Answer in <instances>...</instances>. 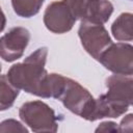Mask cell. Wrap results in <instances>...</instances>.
Instances as JSON below:
<instances>
[{"mask_svg":"<svg viewBox=\"0 0 133 133\" xmlns=\"http://www.w3.org/2000/svg\"><path fill=\"white\" fill-rule=\"evenodd\" d=\"M20 118L34 132H56L58 117L54 110L42 101L24 103L19 109Z\"/></svg>","mask_w":133,"mask_h":133,"instance_id":"4","label":"cell"},{"mask_svg":"<svg viewBox=\"0 0 133 133\" xmlns=\"http://www.w3.org/2000/svg\"><path fill=\"white\" fill-rule=\"evenodd\" d=\"M30 41V32L24 27H14L0 37V57L8 62L21 58Z\"/></svg>","mask_w":133,"mask_h":133,"instance_id":"8","label":"cell"},{"mask_svg":"<svg viewBox=\"0 0 133 133\" xmlns=\"http://www.w3.org/2000/svg\"><path fill=\"white\" fill-rule=\"evenodd\" d=\"M105 69L117 75L131 76L133 73V47L130 44H111L99 57Z\"/></svg>","mask_w":133,"mask_h":133,"instance_id":"6","label":"cell"},{"mask_svg":"<svg viewBox=\"0 0 133 133\" xmlns=\"http://www.w3.org/2000/svg\"><path fill=\"white\" fill-rule=\"evenodd\" d=\"M111 32L119 42H131L133 38V16L130 12H124L113 22Z\"/></svg>","mask_w":133,"mask_h":133,"instance_id":"10","label":"cell"},{"mask_svg":"<svg viewBox=\"0 0 133 133\" xmlns=\"http://www.w3.org/2000/svg\"><path fill=\"white\" fill-rule=\"evenodd\" d=\"M78 35L85 51L97 60L112 44L108 31L103 25L100 24L81 22Z\"/></svg>","mask_w":133,"mask_h":133,"instance_id":"7","label":"cell"},{"mask_svg":"<svg viewBox=\"0 0 133 133\" xmlns=\"http://www.w3.org/2000/svg\"><path fill=\"white\" fill-rule=\"evenodd\" d=\"M75 22L76 19L64 0L52 2L47 6L44 14V24L53 33L61 34L70 31Z\"/></svg>","mask_w":133,"mask_h":133,"instance_id":"9","label":"cell"},{"mask_svg":"<svg viewBox=\"0 0 133 133\" xmlns=\"http://www.w3.org/2000/svg\"><path fill=\"white\" fill-rule=\"evenodd\" d=\"M5 25H6V18H5V15H4L3 10L0 7V32L4 29Z\"/></svg>","mask_w":133,"mask_h":133,"instance_id":"16","label":"cell"},{"mask_svg":"<svg viewBox=\"0 0 133 133\" xmlns=\"http://www.w3.org/2000/svg\"><path fill=\"white\" fill-rule=\"evenodd\" d=\"M72 15L77 20L85 23H106L113 12V5L107 0H64Z\"/></svg>","mask_w":133,"mask_h":133,"instance_id":"5","label":"cell"},{"mask_svg":"<svg viewBox=\"0 0 133 133\" xmlns=\"http://www.w3.org/2000/svg\"><path fill=\"white\" fill-rule=\"evenodd\" d=\"M132 125H133V115L130 113L127 116H125L121 122L118 127V132H132L133 129Z\"/></svg>","mask_w":133,"mask_h":133,"instance_id":"14","label":"cell"},{"mask_svg":"<svg viewBox=\"0 0 133 133\" xmlns=\"http://www.w3.org/2000/svg\"><path fill=\"white\" fill-rule=\"evenodd\" d=\"M45 0H11L14 11L22 18H31L35 16Z\"/></svg>","mask_w":133,"mask_h":133,"instance_id":"12","label":"cell"},{"mask_svg":"<svg viewBox=\"0 0 133 133\" xmlns=\"http://www.w3.org/2000/svg\"><path fill=\"white\" fill-rule=\"evenodd\" d=\"M20 94V89L15 87L8 80L6 75L0 76V111L9 109L17 97Z\"/></svg>","mask_w":133,"mask_h":133,"instance_id":"11","label":"cell"},{"mask_svg":"<svg viewBox=\"0 0 133 133\" xmlns=\"http://www.w3.org/2000/svg\"><path fill=\"white\" fill-rule=\"evenodd\" d=\"M0 132H25L27 133L28 130L16 119H5L0 123Z\"/></svg>","mask_w":133,"mask_h":133,"instance_id":"13","label":"cell"},{"mask_svg":"<svg viewBox=\"0 0 133 133\" xmlns=\"http://www.w3.org/2000/svg\"><path fill=\"white\" fill-rule=\"evenodd\" d=\"M63 106L80 117L92 122L96 99L77 81L63 77V81L57 98Z\"/></svg>","mask_w":133,"mask_h":133,"instance_id":"3","label":"cell"},{"mask_svg":"<svg viewBox=\"0 0 133 133\" xmlns=\"http://www.w3.org/2000/svg\"><path fill=\"white\" fill-rule=\"evenodd\" d=\"M107 92L96 99L92 122L104 117H118L132 104L133 80L131 76L114 74L106 79Z\"/></svg>","mask_w":133,"mask_h":133,"instance_id":"2","label":"cell"},{"mask_svg":"<svg viewBox=\"0 0 133 133\" xmlns=\"http://www.w3.org/2000/svg\"><path fill=\"white\" fill-rule=\"evenodd\" d=\"M47 56V47H42L26 57L23 62L14 64L6 74L10 83L28 94L50 98L49 73L45 69Z\"/></svg>","mask_w":133,"mask_h":133,"instance_id":"1","label":"cell"},{"mask_svg":"<svg viewBox=\"0 0 133 133\" xmlns=\"http://www.w3.org/2000/svg\"><path fill=\"white\" fill-rule=\"evenodd\" d=\"M0 72H1V64H0Z\"/></svg>","mask_w":133,"mask_h":133,"instance_id":"17","label":"cell"},{"mask_svg":"<svg viewBox=\"0 0 133 133\" xmlns=\"http://www.w3.org/2000/svg\"><path fill=\"white\" fill-rule=\"evenodd\" d=\"M96 132H118V127L113 122H104L100 124Z\"/></svg>","mask_w":133,"mask_h":133,"instance_id":"15","label":"cell"}]
</instances>
